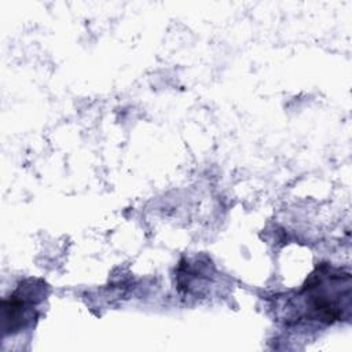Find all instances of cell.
<instances>
[{
    "mask_svg": "<svg viewBox=\"0 0 352 352\" xmlns=\"http://www.w3.org/2000/svg\"><path fill=\"white\" fill-rule=\"evenodd\" d=\"M298 297L307 318L324 323L342 320L351 311V275L320 265L307 279Z\"/></svg>",
    "mask_w": 352,
    "mask_h": 352,
    "instance_id": "cell-1",
    "label": "cell"
},
{
    "mask_svg": "<svg viewBox=\"0 0 352 352\" xmlns=\"http://www.w3.org/2000/svg\"><path fill=\"white\" fill-rule=\"evenodd\" d=\"M37 292V286L21 285L10 297L3 300L1 309L4 334H14L19 331L30 319H33L37 304V300L33 297Z\"/></svg>",
    "mask_w": 352,
    "mask_h": 352,
    "instance_id": "cell-2",
    "label": "cell"
}]
</instances>
